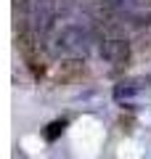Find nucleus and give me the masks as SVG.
Returning <instances> with one entry per match:
<instances>
[{
    "label": "nucleus",
    "instance_id": "1",
    "mask_svg": "<svg viewBox=\"0 0 151 159\" xmlns=\"http://www.w3.org/2000/svg\"><path fill=\"white\" fill-rule=\"evenodd\" d=\"M90 43H93V34H90V29L85 24L66 21V24H61V29L53 37V53L64 56V58H80L88 53Z\"/></svg>",
    "mask_w": 151,
    "mask_h": 159
},
{
    "label": "nucleus",
    "instance_id": "2",
    "mask_svg": "<svg viewBox=\"0 0 151 159\" xmlns=\"http://www.w3.org/2000/svg\"><path fill=\"white\" fill-rule=\"evenodd\" d=\"M24 19H27V29L37 40H43L56 21V0H27Z\"/></svg>",
    "mask_w": 151,
    "mask_h": 159
},
{
    "label": "nucleus",
    "instance_id": "3",
    "mask_svg": "<svg viewBox=\"0 0 151 159\" xmlns=\"http://www.w3.org/2000/svg\"><path fill=\"white\" fill-rule=\"evenodd\" d=\"M101 58L112 69H122L130 58V43L122 37H109L101 43Z\"/></svg>",
    "mask_w": 151,
    "mask_h": 159
},
{
    "label": "nucleus",
    "instance_id": "4",
    "mask_svg": "<svg viewBox=\"0 0 151 159\" xmlns=\"http://www.w3.org/2000/svg\"><path fill=\"white\" fill-rule=\"evenodd\" d=\"M140 82L138 80H127V82H119L117 88H114V98H117V101H122V98H130V96H135V93L140 90Z\"/></svg>",
    "mask_w": 151,
    "mask_h": 159
},
{
    "label": "nucleus",
    "instance_id": "5",
    "mask_svg": "<svg viewBox=\"0 0 151 159\" xmlns=\"http://www.w3.org/2000/svg\"><path fill=\"white\" fill-rule=\"evenodd\" d=\"M64 125H66V122H50L48 130H45V138H48V141H56V138L64 133Z\"/></svg>",
    "mask_w": 151,
    "mask_h": 159
}]
</instances>
